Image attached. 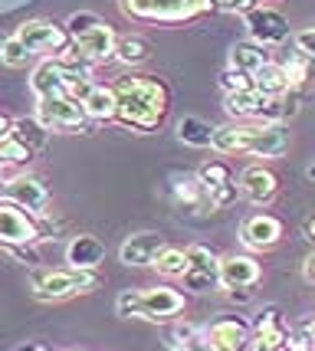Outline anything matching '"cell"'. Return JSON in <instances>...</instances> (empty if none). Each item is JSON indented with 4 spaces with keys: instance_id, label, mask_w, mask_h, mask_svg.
Listing matches in <instances>:
<instances>
[{
    "instance_id": "cell-1",
    "label": "cell",
    "mask_w": 315,
    "mask_h": 351,
    "mask_svg": "<svg viewBox=\"0 0 315 351\" xmlns=\"http://www.w3.org/2000/svg\"><path fill=\"white\" fill-rule=\"evenodd\" d=\"M115 119L135 132H154L171 112V89L158 76H119L115 79Z\"/></svg>"
},
{
    "instance_id": "cell-2",
    "label": "cell",
    "mask_w": 315,
    "mask_h": 351,
    "mask_svg": "<svg viewBox=\"0 0 315 351\" xmlns=\"http://www.w3.org/2000/svg\"><path fill=\"white\" fill-rule=\"evenodd\" d=\"M213 152L220 154H253V158H283L289 152V128L283 122L256 125H220L213 128Z\"/></svg>"
},
{
    "instance_id": "cell-3",
    "label": "cell",
    "mask_w": 315,
    "mask_h": 351,
    "mask_svg": "<svg viewBox=\"0 0 315 351\" xmlns=\"http://www.w3.org/2000/svg\"><path fill=\"white\" fill-rule=\"evenodd\" d=\"M66 33H69V43H73L75 56H82V60H89V62L115 60L119 36H115V30H112L99 14L75 10V14L66 20Z\"/></svg>"
},
{
    "instance_id": "cell-4",
    "label": "cell",
    "mask_w": 315,
    "mask_h": 351,
    "mask_svg": "<svg viewBox=\"0 0 315 351\" xmlns=\"http://www.w3.org/2000/svg\"><path fill=\"white\" fill-rule=\"evenodd\" d=\"M121 319H148V322H165L184 312V295L171 286H151V289H128L115 299Z\"/></svg>"
},
{
    "instance_id": "cell-5",
    "label": "cell",
    "mask_w": 315,
    "mask_h": 351,
    "mask_svg": "<svg viewBox=\"0 0 315 351\" xmlns=\"http://www.w3.org/2000/svg\"><path fill=\"white\" fill-rule=\"evenodd\" d=\"M30 286L40 302H62V299L79 295V292H92L99 286V276L86 273V269H43V266H33Z\"/></svg>"
},
{
    "instance_id": "cell-6",
    "label": "cell",
    "mask_w": 315,
    "mask_h": 351,
    "mask_svg": "<svg viewBox=\"0 0 315 351\" xmlns=\"http://www.w3.org/2000/svg\"><path fill=\"white\" fill-rule=\"evenodd\" d=\"M213 0H121V10L145 23H184L207 14Z\"/></svg>"
},
{
    "instance_id": "cell-7",
    "label": "cell",
    "mask_w": 315,
    "mask_h": 351,
    "mask_svg": "<svg viewBox=\"0 0 315 351\" xmlns=\"http://www.w3.org/2000/svg\"><path fill=\"white\" fill-rule=\"evenodd\" d=\"M36 119L46 132H95V122L73 95H43L36 99Z\"/></svg>"
},
{
    "instance_id": "cell-8",
    "label": "cell",
    "mask_w": 315,
    "mask_h": 351,
    "mask_svg": "<svg viewBox=\"0 0 315 351\" xmlns=\"http://www.w3.org/2000/svg\"><path fill=\"white\" fill-rule=\"evenodd\" d=\"M56 227H46L43 220L30 210H23L14 200H0V246H20V243H36V240H49Z\"/></svg>"
},
{
    "instance_id": "cell-9",
    "label": "cell",
    "mask_w": 315,
    "mask_h": 351,
    "mask_svg": "<svg viewBox=\"0 0 315 351\" xmlns=\"http://www.w3.org/2000/svg\"><path fill=\"white\" fill-rule=\"evenodd\" d=\"M20 43L30 49V56H62L66 49H69V33L62 23L56 20H27V23H20L14 33Z\"/></svg>"
},
{
    "instance_id": "cell-10",
    "label": "cell",
    "mask_w": 315,
    "mask_h": 351,
    "mask_svg": "<svg viewBox=\"0 0 315 351\" xmlns=\"http://www.w3.org/2000/svg\"><path fill=\"white\" fill-rule=\"evenodd\" d=\"M197 181H200V187H204V194H207L213 210H224L230 204H237V197H240L237 178H233L230 165H224V161L200 165V168H197Z\"/></svg>"
},
{
    "instance_id": "cell-11",
    "label": "cell",
    "mask_w": 315,
    "mask_h": 351,
    "mask_svg": "<svg viewBox=\"0 0 315 351\" xmlns=\"http://www.w3.org/2000/svg\"><path fill=\"white\" fill-rule=\"evenodd\" d=\"M246 33L253 43L266 46V49L283 46L289 40V16L276 7H253L246 10Z\"/></svg>"
},
{
    "instance_id": "cell-12",
    "label": "cell",
    "mask_w": 315,
    "mask_h": 351,
    "mask_svg": "<svg viewBox=\"0 0 315 351\" xmlns=\"http://www.w3.org/2000/svg\"><path fill=\"white\" fill-rule=\"evenodd\" d=\"M184 289L191 292H210L220 286V260L210 253L207 246H187V269L180 276Z\"/></svg>"
},
{
    "instance_id": "cell-13",
    "label": "cell",
    "mask_w": 315,
    "mask_h": 351,
    "mask_svg": "<svg viewBox=\"0 0 315 351\" xmlns=\"http://www.w3.org/2000/svg\"><path fill=\"white\" fill-rule=\"evenodd\" d=\"M250 351H285L289 341V325L283 319L279 306H263L256 315L253 328H250Z\"/></svg>"
},
{
    "instance_id": "cell-14",
    "label": "cell",
    "mask_w": 315,
    "mask_h": 351,
    "mask_svg": "<svg viewBox=\"0 0 315 351\" xmlns=\"http://www.w3.org/2000/svg\"><path fill=\"white\" fill-rule=\"evenodd\" d=\"M0 200H14L23 210L43 217L46 204H49V191L40 178H30V174H16V178H3L0 184Z\"/></svg>"
},
{
    "instance_id": "cell-15",
    "label": "cell",
    "mask_w": 315,
    "mask_h": 351,
    "mask_svg": "<svg viewBox=\"0 0 315 351\" xmlns=\"http://www.w3.org/2000/svg\"><path fill=\"white\" fill-rule=\"evenodd\" d=\"M204 341L210 351H246L250 348V325L240 315H224V319L210 322Z\"/></svg>"
},
{
    "instance_id": "cell-16",
    "label": "cell",
    "mask_w": 315,
    "mask_h": 351,
    "mask_svg": "<svg viewBox=\"0 0 315 351\" xmlns=\"http://www.w3.org/2000/svg\"><path fill=\"white\" fill-rule=\"evenodd\" d=\"M283 240V220L272 214H253L243 220L240 227V243L246 250H256V253H263V250H272V246Z\"/></svg>"
},
{
    "instance_id": "cell-17",
    "label": "cell",
    "mask_w": 315,
    "mask_h": 351,
    "mask_svg": "<svg viewBox=\"0 0 315 351\" xmlns=\"http://www.w3.org/2000/svg\"><path fill=\"white\" fill-rule=\"evenodd\" d=\"M237 187H240L243 200H250L253 207H266L279 194V178L270 168H263V165H250V168H243Z\"/></svg>"
},
{
    "instance_id": "cell-18",
    "label": "cell",
    "mask_w": 315,
    "mask_h": 351,
    "mask_svg": "<svg viewBox=\"0 0 315 351\" xmlns=\"http://www.w3.org/2000/svg\"><path fill=\"white\" fill-rule=\"evenodd\" d=\"M30 89L36 99L43 95H69L66 89V56H46L36 62L30 76Z\"/></svg>"
},
{
    "instance_id": "cell-19",
    "label": "cell",
    "mask_w": 315,
    "mask_h": 351,
    "mask_svg": "<svg viewBox=\"0 0 315 351\" xmlns=\"http://www.w3.org/2000/svg\"><path fill=\"white\" fill-rule=\"evenodd\" d=\"M263 266L253 256H243V253H230L220 260V286L224 289H250L259 282Z\"/></svg>"
},
{
    "instance_id": "cell-20",
    "label": "cell",
    "mask_w": 315,
    "mask_h": 351,
    "mask_svg": "<svg viewBox=\"0 0 315 351\" xmlns=\"http://www.w3.org/2000/svg\"><path fill=\"white\" fill-rule=\"evenodd\" d=\"M165 246H167V240L161 237V233H154V230H141V233L128 237V240L121 243L119 260L125 263V266H151L154 256H158Z\"/></svg>"
},
{
    "instance_id": "cell-21",
    "label": "cell",
    "mask_w": 315,
    "mask_h": 351,
    "mask_svg": "<svg viewBox=\"0 0 315 351\" xmlns=\"http://www.w3.org/2000/svg\"><path fill=\"white\" fill-rule=\"evenodd\" d=\"M105 260V246L99 237H92V233H79L69 240L66 246V263H69V269H86V273H95Z\"/></svg>"
},
{
    "instance_id": "cell-22",
    "label": "cell",
    "mask_w": 315,
    "mask_h": 351,
    "mask_svg": "<svg viewBox=\"0 0 315 351\" xmlns=\"http://www.w3.org/2000/svg\"><path fill=\"white\" fill-rule=\"evenodd\" d=\"M266 99L270 95H263L259 89H240V92H226V115L230 119H256L259 122V115H263V106H266Z\"/></svg>"
},
{
    "instance_id": "cell-23",
    "label": "cell",
    "mask_w": 315,
    "mask_h": 351,
    "mask_svg": "<svg viewBox=\"0 0 315 351\" xmlns=\"http://www.w3.org/2000/svg\"><path fill=\"white\" fill-rule=\"evenodd\" d=\"M82 108H86V115H89L92 122H112V119H115V108H119L115 89L92 82V89L82 95Z\"/></svg>"
},
{
    "instance_id": "cell-24",
    "label": "cell",
    "mask_w": 315,
    "mask_h": 351,
    "mask_svg": "<svg viewBox=\"0 0 315 351\" xmlns=\"http://www.w3.org/2000/svg\"><path fill=\"white\" fill-rule=\"evenodd\" d=\"M266 62H270V49L253 43V40L237 43L233 49H230V69H237V73H243V76H250V79H253V73L256 69H263Z\"/></svg>"
},
{
    "instance_id": "cell-25",
    "label": "cell",
    "mask_w": 315,
    "mask_h": 351,
    "mask_svg": "<svg viewBox=\"0 0 315 351\" xmlns=\"http://www.w3.org/2000/svg\"><path fill=\"white\" fill-rule=\"evenodd\" d=\"M178 141L187 148H210L213 145V125L197 119V115H184L178 122Z\"/></svg>"
},
{
    "instance_id": "cell-26",
    "label": "cell",
    "mask_w": 315,
    "mask_h": 351,
    "mask_svg": "<svg viewBox=\"0 0 315 351\" xmlns=\"http://www.w3.org/2000/svg\"><path fill=\"white\" fill-rule=\"evenodd\" d=\"M253 89H259L263 95H285V92H292L289 89V79H285V69H283V62H266L263 69H256L253 73Z\"/></svg>"
},
{
    "instance_id": "cell-27",
    "label": "cell",
    "mask_w": 315,
    "mask_h": 351,
    "mask_svg": "<svg viewBox=\"0 0 315 351\" xmlns=\"http://www.w3.org/2000/svg\"><path fill=\"white\" fill-rule=\"evenodd\" d=\"M10 135H14L23 148H30L33 154H40L46 148V138H49V132H46L43 125H40V119L33 115V119H14Z\"/></svg>"
},
{
    "instance_id": "cell-28",
    "label": "cell",
    "mask_w": 315,
    "mask_h": 351,
    "mask_svg": "<svg viewBox=\"0 0 315 351\" xmlns=\"http://www.w3.org/2000/svg\"><path fill=\"white\" fill-rule=\"evenodd\" d=\"M115 60L121 66H145L151 60V43L145 36H119V43H115Z\"/></svg>"
},
{
    "instance_id": "cell-29",
    "label": "cell",
    "mask_w": 315,
    "mask_h": 351,
    "mask_svg": "<svg viewBox=\"0 0 315 351\" xmlns=\"http://www.w3.org/2000/svg\"><path fill=\"white\" fill-rule=\"evenodd\" d=\"M151 266H154V269H158L161 276H171V279L178 276V279H180V276H184V269H187V250L165 246V250L154 256V263H151Z\"/></svg>"
},
{
    "instance_id": "cell-30",
    "label": "cell",
    "mask_w": 315,
    "mask_h": 351,
    "mask_svg": "<svg viewBox=\"0 0 315 351\" xmlns=\"http://www.w3.org/2000/svg\"><path fill=\"white\" fill-rule=\"evenodd\" d=\"M174 194H178V200L184 207H191V210L210 207V200H207V194H204V187H200L197 178H178V181H174Z\"/></svg>"
},
{
    "instance_id": "cell-31",
    "label": "cell",
    "mask_w": 315,
    "mask_h": 351,
    "mask_svg": "<svg viewBox=\"0 0 315 351\" xmlns=\"http://www.w3.org/2000/svg\"><path fill=\"white\" fill-rule=\"evenodd\" d=\"M283 69H285V79H289V89L302 92V86H305L309 76H312V60L302 56V53H296V56H289V60L283 62Z\"/></svg>"
},
{
    "instance_id": "cell-32",
    "label": "cell",
    "mask_w": 315,
    "mask_h": 351,
    "mask_svg": "<svg viewBox=\"0 0 315 351\" xmlns=\"http://www.w3.org/2000/svg\"><path fill=\"white\" fill-rule=\"evenodd\" d=\"M27 161H33V152L23 148L14 135L0 141V165H3V168H7V165H27Z\"/></svg>"
},
{
    "instance_id": "cell-33",
    "label": "cell",
    "mask_w": 315,
    "mask_h": 351,
    "mask_svg": "<svg viewBox=\"0 0 315 351\" xmlns=\"http://www.w3.org/2000/svg\"><path fill=\"white\" fill-rule=\"evenodd\" d=\"M0 60L7 62V66H14V69H20V66H27V62L33 60V56H30V49L20 43L14 33H10V40L3 43V49H0Z\"/></svg>"
},
{
    "instance_id": "cell-34",
    "label": "cell",
    "mask_w": 315,
    "mask_h": 351,
    "mask_svg": "<svg viewBox=\"0 0 315 351\" xmlns=\"http://www.w3.org/2000/svg\"><path fill=\"white\" fill-rule=\"evenodd\" d=\"M217 82H220V89L224 92H240V89H250V86H253V79L243 76V73H237V69H230V66L220 73Z\"/></svg>"
},
{
    "instance_id": "cell-35",
    "label": "cell",
    "mask_w": 315,
    "mask_h": 351,
    "mask_svg": "<svg viewBox=\"0 0 315 351\" xmlns=\"http://www.w3.org/2000/svg\"><path fill=\"white\" fill-rule=\"evenodd\" d=\"M292 43H296V53H302V56L315 60V27H309V30H299V33H292Z\"/></svg>"
},
{
    "instance_id": "cell-36",
    "label": "cell",
    "mask_w": 315,
    "mask_h": 351,
    "mask_svg": "<svg viewBox=\"0 0 315 351\" xmlns=\"http://www.w3.org/2000/svg\"><path fill=\"white\" fill-rule=\"evenodd\" d=\"M7 253H10V256H16V260L20 263H27V266H40V253H36V250H33V243H20V246H7Z\"/></svg>"
},
{
    "instance_id": "cell-37",
    "label": "cell",
    "mask_w": 315,
    "mask_h": 351,
    "mask_svg": "<svg viewBox=\"0 0 315 351\" xmlns=\"http://www.w3.org/2000/svg\"><path fill=\"white\" fill-rule=\"evenodd\" d=\"M213 7H220L226 14H246L256 7V0H213Z\"/></svg>"
},
{
    "instance_id": "cell-38",
    "label": "cell",
    "mask_w": 315,
    "mask_h": 351,
    "mask_svg": "<svg viewBox=\"0 0 315 351\" xmlns=\"http://www.w3.org/2000/svg\"><path fill=\"white\" fill-rule=\"evenodd\" d=\"M302 279H305L309 286H315V250L305 256V263H302Z\"/></svg>"
},
{
    "instance_id": "cell-39",
    "label": "cell",
    "mask_w": 315,
    "mask_h": 351,
    "mask_svg": "<svg viewBox=\"0 0 315 351\" xmlns=\"http://www.w3.org/2000/svg\"><path fill=\"white\" fill-rule=\"evenodd\" d=\"M302 233H305V240H312V243H315V214L305 217V223H302Z\"/></svg>"
},
{
    "instance_id": "cell-40",
    "label": "cell",
    "mask_w": 315,
    "mask_h": 351,
    "mask_svg": "<svg viewBox=\"0 0 315 351\" xmlns=\"http://www.w3.org/2000/svg\"><path fill=\"white\" fill-rule=\"evenodd\" d=\"M10 128H14V119L0 115V141H3V138H10Z\"/></svg>"
},
{
    "instance_id": "cell-41",
    "label": "cell",
    "mask_w": 315,
    "mask_h": 351,
    "mask_svg": "<svg viewBox=\"0 0 315 351\" xmlns=\"http://www.w3.org/2000/svg\"><path fill=\"white\" fill-rule=\"evenodd\" d=\"M305 335H309V341L315 345V319H312V322H305Z\"/></svg>"
},
{
    "instance_id": "cell-42",
    "label": "cell",
    "mask_w": 315,
    "mask_h": 351,
    "mask_svg": "<svg viewBox=\"0 0 315 351\" xmlns=\"http://www.w3.org/2000/svg\"><path fill=\"white\" fill-rule=\"evenodd\" d=\"M16 351H53V348H43V345H23V348H16Z\"/></svg>"
},
{
    "instance_id": "cell-43",
    "label": "cell",
    "mask_w": 315,
    "mask_h": 351,
    "mask_svg": "<svg viewBox=\"0 0 315 351\" xmlns=\"http://www.w3.org/2000/svg\"><path fill=\"white\" fill-rule=\"evenodd\" d=\"M305 178H309V181H315V161L309 165V168H305Z\"/></svg>"
},
{
    "instance_id": "cell-44",
    "label": "cell",
    "mask_w": 315,
    "mask_h": 351,
    "mask_svg": "<svg viewBox=\"0 0 315 351\" xmlns=\"http://www.w3.org/2000/svg\"><path fill=\"white\" fill-rule=\"evenodd\" d=\"M7 40H10V33H3V30H0V49H3V43H7Z\"/></svg>"
},
{
    "instance_id": "cell-45",
    "label": "cell",
    "mask_w": 315,
    "mask_h": 351,
    "mask_svg": "<svg viewBox=\"0 0 315 351\" xmlns=\"http://www.w3.org/2000/svg\"><path fill=\"white\" fill-rule=\"evenodd\" d=\"M0 184H3V165H0Z\"/></svg>"
},
{
    "instance_id": "cell-46",
    "label": "cell",
    "mask_w": 315,
    "mask_h": 351,
    "mask_svg": "<svg viewBox=\"0 0 315 351\" xmlns=\"http://www.w3.org/2000/svg\"><path fill=\"white\" fill-rule=\"evenodd\" d=\"M309 351H315V348H309Z\"/></svg>"
}]
</instances>
